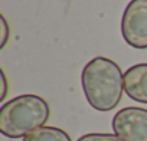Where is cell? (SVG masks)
<instances>
[{
    "mask_svg": "<svg viewBox=\"0 0 147 141\" xmlns=\"http://www.w3.org/2000/svg\"><path fill=\"white\" fill-rule=\"evenodd\" d=\"M81 82L85 98L94 109L107 112L120 104L124 74L114 60L102 56L94 58L85 65Z\"/></svg>",
    "mask_w": 147,
    "mask_h": 141,
    "instance_id": "1",
    "label": "cell"
},
{
    "mask_svg": "<svg viewBox=\"0 0 147 141\" xmlns=\"http://www.w3.org/2000/svg\"><path fill=\"white\" fill-rule=\"evenodd\" d=\"M49 104L38 95H19L0 108V132L9 138L26 137L49 120Z\"/></svg>",
    "mask_w": 147,
    "mask_h": 141,
    "instance_id": "2",
    "label": "cell"
},
{
    "mask_svg": "<svg viewBox=\"0 0 147 141\" xmlns=\"http://www.w3.org/2000/svg\"><path fill=\"white\" fill-rule=\"evenodd\" d=\"M121 33L136 49H147V0H131L123 13Z\"/></svg>",
    "mask_w": 147,
    "mask_h": 141,
    "instance_id": "3",
    "label": "cell"
},
{
    "mask_svg": "<svg viewBox=\"0 0 147 141\" xmlns=\"http://www.w3.org/2000/svg\"><path fill=\"white\" fill-rule=\"evenodd\" d=\"M113 130L124 141H147V109L140 107L120 109L113 118Z\"/></svg>",
    "mask_w": 147,
    "mask_h": 141,
    "instance_id": "4",
    "label": "cell"
},
{
    "mask_svg": "<svg viewBox=\"0 0 147 141\" xmlns=\"http://www.w3.org/2000/svg\"><path fill=\"white\" fill-rule=\"evenodd\" d=\"M124 91L131 99L147 104V63H138L127 69Z\"/></svg>",
    "mask_w": 147,
    "mask_h": 141,
    "instance_id": "5",
    "label": "cell"
},
{
    "mask_svg": "<svg viewBox=\"0 0 147 141\" xmlns=\"http://www.w3.org/2000/svg\"><path fill=\"white\" fill-rule=\"evenodd\" d=\"M23 141H72L69 134L56 127H40L29 132Z\"/></svg>",
    "mask_w": 147,
    "mask_h": 141,
    "instance_id": "6",
    "label": "cell"
},
{
    "mask_svg": "<svg viewBox=\"0 0 147 141\" xmlns=\"http://www.w3.org/2000/svg\"><path fill=\"white\" fill-rule=\"evenodd\" d=\"M78 141H124L115 134H100V132H92V134H85L82 135Z\"/></svg>",
    "mask_w": 147,
    "mask_h": 141,
    "instance_id": "7",
    "label": "cell"
},
{
    "mask_svg": "<svg viewBox=\"0 0 147 141\" xmlns=\"http://www.w3.org/2000/svg\"><path fill=\"white\" fill-rule=\"evenodd\" d=\"M0 20H2V30H3V38H2V43H0V48H5L6 46V42L9 39V26H7V22L5 19V16H0Z\"/></svg>",
    "mask_w": 147,
    "mask_h": 141,
    "instance_id": "8",
    "label": "cell"
},
{
    "mask_svg": "<svg viewBox=\"0 0 147 141\" xmlns=\"http://www.w3.org/2000/svg\"><path fill=\"white\" fill-rule=\"evenodd\" d=\"M2 79H3V94H2V98H0V99H3L5 95H6V77H5L3 72H2Z\"/></svg>",
    "mask_w": 147,
    "mask_h": 141,
    "instance_id": "9",
    "label": "cell"
}]
</instances>
